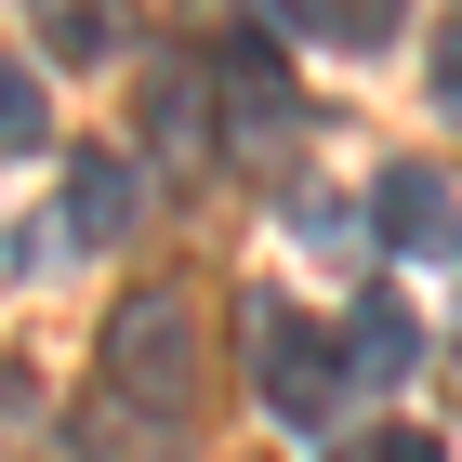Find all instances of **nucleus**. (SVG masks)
Listing matches in <instances>:
<instances>
[{
  "label": "nucleus",
  "instance_id": "f257e3e1",
  "mask_svg": "<svg viewBox=\"0 0 462 462\" xmlns=\"http://www.w3.org/2000/svg\"><path fill=\"white\" fill-rule=\"evenodd\" d=\"M199 370H212V330H199V291L185 278H145L133 304L106 318V396H133V410H199Z\"/></svg>",
  "mask_w": 462,
  "mask_h": 462
},
{
  "label": "nucleus",
  "instance_id": "f03ea898",
  "mask_svg": "<svg viewBox=\"0 0 462 462\" xmlns=\"http://www.w3.org/2000/svg\"><path fill=\"white\" fill-rule=\"evenodd\" d=\"M238 330H251V356H264V410H278V423H318V410H330V344L291 318L278 291H251Z\"/></svg>",
  "mask_w": 462,
  "mask_h": 462
},
{
  "label": "nucleus",
  "instance_id": "7ed1b4c3",
  "mask_svg": "<svg viewBox=\"0 0 462 462\" xmlns=\"http://www.w3.org/2000/svg\"><path fill=\"white\" fill-rule=\"evenodd\" d=\"M133 225H145V172H133V145H79V159H67V238L119 251Z\"/></svg>",
  "mask_w": 462,
  "mask_h": 462
},
{
  "label": "nucleus",
  "instance_id": "20e7f679",
  "mask_svg": "<svg viewBox=\"0 0 462 462\" xmlns=\"http://www.w3.org/2000/svg\"><path fill=\"white\" fill-rule=\"evenodd\" d=\"M79 462H185V423H172V410H133V396L93 383V410H79Z\"/></svg>",
  "mask_w": 462,
  "mask_h": 462
},
{
  "label": "nucleus",
  "instance_id": "39448f33",
  "mask_svg": "<svg viewBox=\"0 0 462 462\" xmlns=\"http://www.w3.org/2000/svg\"><path fill=\"white\" fill-rule=\"evenodd\" d=\"M225 133H251V145L291 133V79H278L264 40H225Z\"/></svg>",
  "mask_w": 462,
  "mask_h": 462
},
{
  "label": "nucleus",
  "instance_id": "423d86ee",
  "mask_svg": "<svg viewBox=\"0 0 462 462\" xmlns=\"http://www.w3.org/2000/svg\"><path fill=\"white\" fill-rule=\"evenodd\" d=\"M344 344H356V383H396V370L423 356V330H410V304H396V291L370 278V291L344 304Z\"/></svg>",
  "mask_w": 462,
  "mask_h": 462
},
{
  "label": "nucleus",
  "instance_id": "0eeeda50",
  "mask_svg": "<svg viewBox=\"0 0 462 462\" xmlns=\"http://www.w3.org/2000/svg\"><path fill=\"white\" fill-rule=\"evenodd\" d=\"M436 225H449V185H436V172H383L370 238H383V251H436Z\"/></svg>",
  "mask_w": 462,
  "mask_h": 462
},
{
  "label": "nucleus",
  "instance_id": "6e6552de",
  "mask_svg": "<svg viewBox=\"0 0 462 462\" xmlns=\"http://www.w3.org/2000/svg\"><path fill=\"white\" fill-rule=\"evenodd\" d=\"M291 27H318V40H344V53H383V40L410 27V0H291Z\"/></svg>",
  "mask_w": 462,
  "mask_h": 462
},
{
  "label": "nucleus",
  "instance_id": "1a4fd4ad",
  "mask_svg": "<svg viewBox=\"0 0 462 462\" xmlns=\"http://www.w3.org/2000/svg\"><path fill=\"white\" fill-rule=\"evenodd\" d=\"M40 145H53V93L0 53V159H40Z\"/></svg>",
  "mask_w": 462,
  "mask_h": 462
},
{
  "label": "nucleus",
  "instance_id": "9d476101",
  "mask_svg": "<svg viewBox=\"0 0 462 462\" xmlns=\"http://www.w3.org/2000/svg\"><path fill=\"white\" fill-rule=\"evenodd\" d=\"M106 14H93V0H53V53H67V67H106Z\"/></svg>",
  "mask_w": 462,
  "mask_h": 462
},
{
  "label": "nucleus",
  "instance_id": "9b49d317",
  "mask_svg": "<svg viewBox=\"0 0 462 462\" xmlns=\"http://www.w3.org/2000/svg\"><path fill=\"white\" fill-rule=\"evenodd\" d=\"M344 462H449V449H436V436H410V423H383V436H356Z\"/></svg>",
  "mask_w": 462,
  "mask_h": 462
},
{
  "label": "nucleus",
  "instance_id": "f8f14e48",
  "mask_svg": "<svg viewBox=\"0 0 462 462\" xmlns=\"http://www.w3.org/2000/svg\"><path fill=\"white\" fill-rule=\"evenodd\" d=\"M436 93H449V106H462V27H449V53H436Z\"/></svg>",
  "mask_w": 462,
  "mask_h": 462
}]
</instances>
